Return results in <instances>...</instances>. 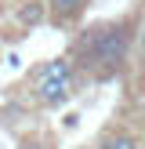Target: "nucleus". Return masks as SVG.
Instances as JSON below:
<instances>
[{
  "instance_id": "obj_1",
  "label": "nucleus",
  "mask_w": 145,
  "mask_h": 149,
  "mask_svg": "<svg viewBox=\"0 0 145 149\" xmlns=\"http://www.w3.org/2000/svg\"><path fill=\"white\" fill-rule=\"evenodd\" d=\"M138 26L142 22L134 15H120V18L76 29V36L69 40L65 55L76 65V73L84 77V84H105V80H116L127 69V62L134 58Z\"/></svg>"
},
{
  "instance_id": "obj_2",
  "label": "nucleus",
  "mask_w": 145,
  "mask_h": 149,
  "mask_svg": "<svg viewBox=\"0 0 145 149\" xmlns=\"http://www.w3.org/2000/svg\"><path fill=\"white\" fill-rule=\"evenodd\" d=\"M80 84H84V77H80L76 65L69 62V55H58V58H44V62H36L33 69H29L26 95H29V102H33L36 109L55 113V109H65L76 98Z\"/></svg>"
},
{
  "instance_id": "obj_3",
  "label": "nucleus",
  "mask_w": 145,
  "mask_h": 149,
  "mask_svg": "<svg viewBox=\"0 0 145 149\" xmlns=\"http://www.w3.org/2000/svg\"><path fill=\"white\" fill-rule=\"evenodd\" d=\"M11 22L22 29V33H33L36 26H51L47 0H14L11 4Z\"/></svg>"
},
{
  "instance_id": "obj_4",
  "label": "nucleus",
  "mask_w": 145,
  "mask_h": 149,
  "mask_svg": "<svg viewBox=\"0 0 145 149\" xmlns=\"http://www.w3.org/2000/svg\"><path fill=\"white\" fill-rule=\"evenodd\" d=\"M94 149H145L142 146V138L134 135V131L127 127V124H105V127L94 135V142H91Z\"/></svg>"
},
{
  "instance_id": "obj_5",
  "label": "nucleus",
  "mask_w": 145,
  "mask_h": 149,
  "mask_svg": "<svg viewBox=\"0 0 145 149\" xmlns=\"http://www.w3.org/2000/svg\"><path fill=\"white\" fill-rule=\"evenodd\" d=\"M91 0H47V15H51V26L55 29H72L80 26V18L87 15Z\"/></svg>"
},
{
  "instance_id": "obj_6",
  "label": "nucleus",
  "mask_w": 145,
  "mask_h": 149,
  "mask_svg": "<svg viewBox=\"0 0 145 149\" xmlns=\"http://www.w3.org/2000/svg\"><path fill=\"white\" fill-rule=\"evenodd\" d=\"M18 149H58V142L47 131H26V135H18Z\"/></svg>"
},
{
  "instance_id": "obj_7",
  "label": "nucleus",
  "mask_w": 145,
  "mask_h": 149,
  "mask_svg": "<svg viewBox=\"0 0 145 149\" xmlns=\"http://www.w3.org/2000/svg\"><path fill=\"white\" fill-rule=\"evenodd\" d=\"M134 58H138V62H145V22L138 26V44H134Z\"/></svg>"
},
{
  "instance_id": "obj_8",
  "label": "nucleus",
  "mask_w": 145,
  "mask_h": 149,
  "mask_svg": "<svg viewBox=\"0 0 145 149\" xmlns=\"http://www.w3.org/2000/svg\"><path fill=\"white\" fill-rule=\"evenodd\" d=\"M76 149H94V146H76Z\"/></svg>"
}]
</instances>
